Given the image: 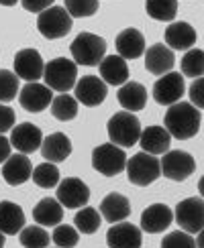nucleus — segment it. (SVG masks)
Masks as SVG:
<instances>
[{"label":"nucleus","instance_id":"nucleus-31","mask_svg":"<svg viewBox=\"0 0 204 248\" xmlns=\"http://www.w3.org/2000/svg\"><path fill=\"white\" fill-rule=\"evenodd\" d=\"M51 114L57 120H74L78 116V100L71 98L69 94H59L51 102Z\"/></svg>","mask_w":204,"mask_h":248},{"label":"nucleus","instance_id":"nucleus-35","mask_svg":"<svg viewBox=\"0 0 204 248\" xmlns=\"http://www.w3.org/2000/svg\"><path fill=\"white\" fill-rule=\"evenodd\" d=\"M18 76L15 71H8V69H0V104L4 102H10L18 96Z\"/></svg>","mask_w":204,"mask_h":248},{"label":"nucleus","instance_id":"nucleus-39","mask_svg":"<svg viewBox=\"0 0 204 248\" xmlns=\"http://www.w3.org/2000/svg\"><path fill=\"white\" fill-rule=\"evenodd\" d=\"M188 94H190V102H192V104L196 106L198 110H204V76L194 79V84L190 86Z\"/></svg>","mask_w":204,"mask_h":248},{"label":"nucleus","instance_id":"nucleus-13","mask_svg":"<svg viewBox=\"0 0 204 248\" xmlns=\"http://www.w3.org/2000/svg\"><path fill=\"white\" fill-rule=\"evenodd\" d=\"M15 74L25 81H37L45 74V63L37 49H20L15 55Z\"/></svg>","mask_w":204,"mask_h":248},{"label":"nucleus","instance_id":"nucleus-26","mask_svg":"<svg viewBox=\"0 0 204 248\" xmlns=\"http://www.w3.org/2000/svg\"><path fill=\"white\" fill-rule=\"evenodd\" d=\"M117 100L127 112H139L147 104V90L139 81H127L119 88Z\"/></svg>","mask_w":204,"mask_h":248},{"label":"nucleus","instance_id":"nucleus-11","mask_svg":"<svg viewBox=\"0 0 204 248\" xmlns=\"http://www.w3.org/2000/svg\"><path fill=\"white\" fill-rule=\"evenodd\" d=\"M90 200V187L78 177H66L57 185V202L69 210L84 208Z\"/></svg>","mask_w":204,"mask_h":248},{"label":"nucleus","instance_id":"nucleus-38","mask_svg":"<svg viewBox=\"0 0 204 248\" xmlns=\"http://www.w3.org/2000/svg\"><path fill=\"white\" fill-rule=\"evenodd\" d=\"M161 248H196V240L188 232L176 230L166 234V238L161 240Z\"/></svg>","mask_w":204,"mask_h":248},{"label":"nucleus","instance_id":"nucleus-12","mask_svg":"<svg viewBox=\"0 0 204 248\" xmlns=\"http://www.w3.org/2000/svg\"><path fill=\"white\" fill-rule=\"evenodd\" d=\"M106 81L102 78H96V76H86L82 78L76 88H74V98L84 106H100L102 102L106 100Z\"/></svg>","mask_w":204,"mask_h":248},{"label":"nucleus","instance_id":"nucleus-33","mask_svg":"<svg viewBox=\"0 0 204 248\" xmlns=\"http://www.w3.org/2000/svg\"><path fill=\"white\" fill-rule=\"evenodd\" d=\"M182 76L188 78H202L204 76V51L202 49H190L180 61Z\"/></svg>","mask_w":204,"mask_h":248},{"label":"nucleus","instance_id":"nucleus-25","mask_svg":"<svg viewBox=\"0 0 204 248\" xmlns=\"http://www.w3.org/2000/svg\"><path fill=\"white\" fill-rule=\"evenodd\" d=\"M69 153H71V140L64 132L49 134V137L43 139V144H41V155H43V159L49 163L66 161L69 157Z\"/></svg>","mask_w":204,"mask_h":248},{"label":"nucleus","instance_id":"nucleus-24","mask_svg":"<svg viewBox=\"0 0 204 248\" xmlns=\"http://www.w3.org/2000/svg\"><path fill=\"white\" fill-rule=\"evenodd\" d=\"M100 214H102V218L110 224L125 222L131 216V202L120 193H108L106 198L100 202Z\"/></svg>","mask_w":204,"mask_h":248},{"label":"nucleus","instance_id":"nucleus-8","mask_svg":"<svg viewBox=\"0 0 204 248\" xmlns=\"http://www.w3.org/2000/svg\"><path fill=\"white\" fill-rule=\"evenodd\" d=\"M173 220L184 232L198 234L204 228V200L188 198L182 200L173 210Z\"/></svg>","mask_w":204,"mask_h":248},{"label":"nucleus","instance_id":"nucleus-3","mask_svg":"<svg viewBox=\"0 0 204 248\" xmlns=\"http://www.w3.org/2000/svg\"><path fill=\"white\" fill-rule=\"evenodd\" d=\"M127 177L137 187H147L153 181L161 177V163L155 155L149 153H137L135 157L127 159Z\"/></svg>","mask_w":204,"mask_h":248},{"label":"nucleus","instance_id":"nucleus-5","mask_svg":"<svg viewBox=\"0 0 204 248\" xmlns=\"http://www.w3.org/2000/svg\"><path fill=\"white\" fill-rule=\"evenodd\" d=\"M69 51L78 65H86V67L100 65V61L104 59L106 53V41L94 33H80L74 39Z\"/></svg>","mask_w":204,"mask_h":248},{"label":"nucleus","instance_id":"nucleus-44","mask_svg":"<svg viewBox=\"0 0 204 248\" xmlns=\"http://www.w3.org/2000/svg\"><path fill=\"white\" fill-rule=\"evenodd\" d=\"M198 191H200L202 200H204V175H202V177H200V181H198Z\"/></svg>","mask_w":204,"mask_h":248},{"label":"nucleus","instance_id":"nucleus-46","mask_svg":"<svg viewBox=\"0 0 204 248\" xmlns=\"http://www.w3.org/2000/svg\"><path fill=\"white\" fill-rule=\"evenodd\" d=\"M0 248H4V234L0 232Z\"/></svg>","mask_w":204,"mask_h":248},{"label":"nucleus","instance_id":"nucleus-30","mask_svg":"<svg viewBox=\"0 0 204 248\" xmlns=\"http://www.w3.org/2000/svg\"><path fill=\"white\" fill-rule=\"evenodd\" d=\"M37 187H43V189H51V187H57L59 185V169L55 163H41L33 169V177Z\"/></svg>","mask_w":204,"mask_h":248},{"label":"nucleus","instance_id":"nucleus-7","mask_svg":"<svg viewBox=\"0 0 204 248\" xmlns=\"http://www.w3.org/2000/svg\"><path fill=\"white\" fill-rule=\"evenodd\" d=\"M37 29L45 39H61L71 31V16L66 8L49 6L37 16Z\"/></svg>","mask_w":204,"mask_h":248},{"label":"nucleus","instance_id":"nucleus-27","mask_svg":"<svg viewBox=\"0 0 204 248\" xmlns=\"http://www.w3.org/2000/svg\"><path fill=\"white\" fill-rule=\"evenodd\" d=\"M25 228V212L13 202H0V232L4 236L20 234Z\"/></svg>","mask_w":204,"mask_h":248},{"label":"nucleus","instance_id":"nucleus-19","mask_svg":"<svg viewBox=\"0 0 204 248\" xmlns=\"http://www.w3.org/2000/svg\"><path fill=\"white\" fill-rule=\"evenodd\" d=\"M31 177H33V165H31V159L25 157L23 153L10 155L2 163V179L8 185H23Z\"/></svg>","mask_w":204,"mask_h":248},{"label":"nucleus","instance_id":"nucleus-34","mask_svg":"<svg viewBox=\"0 0 204 248\" xmlns=\"http://www.w3.org/2000/svg\"><path fill=\"white\" fill-rule=\"evenodd\" d=\"M18 242L25 248H47L51 236L41 226H25L18 234Z\"/></svg>","mask_w":204,"mask_h":248},{"label":"nucleus","instance_id":"nucleus-20","mask_svg":"<svg viewBox=\"0 0 204 248\" xmlns=\"http://www.w3.org/2000/svg\"><path fill=\"white\" fill-rule=\"evenodd\" d=\"M163 39L171 51H190L196 43V31L190 23L178 20V23H170L166 33H163Z\"/></svg>","mask_w":204,"mask_h":248},{"label":"nucleus","instance_id":"nucleus-23","mask_svg":"<svg viewBox=\"0 0 204 248\" xmlns=\"http://www.w3.org/2000/svg\"><path fill=\"white\" fill-rule=\"evenodd\" d=\"M170 142H171V134L168 132L166 126H147L141 132L139 144L141 149L149 153V155H166L170 151Z\"/></svg>","mask_w":204,"mask_h":248},{"label":"nucleus","instance_id":"nucleus-16","mask_svg":"<svg viewBox=\"0 0 204 248\" xmlns=\"http://www.w3.org/2000/svg\"><path fill=\"white\" fill-rule=\"evenodd\" d=\"M106 242L110 248H141L143 230L135 224L119 222L106 234Z\"/></svg>","mask_w":204,"mask_h":248},{"label":"nucleus","instance_id":"nucleus-45","mask_svg":"<svg viewBox=\"0 0 204 248\" xmlns=\"http://www.w3.org/2000/svg\"><path fill=\"white\" fill-rule=\"evenodd\" d=\"M18 2V0H0V4L2 6H15Z\"/></svg>","mask_w":204,"mask_h":248},{"label":"nucleus","instance_id":"nucleus-28","mask_svg":"<svg viewBox=\"0 0 204 248\" xmlns=\"http://www.w3.org/2000/svg\"><path fill=\"white\" fill-rule=\"evenodd\" d=\"M33 220L39 226H59L64 220V205L57 202V198H43L33 208Z\"/></svg>","mask_w":204,"mask_h":248},{"label":"nucleus","instance_id":"nucleus-14","mask_svg":"<svg viewBox=\"0 0 204 248\" xmlns=\"http://www.w3.org/2000/svg\"><path fill=\"white\" fill-rule=\"evenodd\" d=\"M18 102L27 112H43L53 102V90L45 84L29 81V84L18 92Z\"/></svg>","mask_w":204,"mask_h":248},{"label":"nucleus","instance_id":"nucleus-2","mask_svg":"<svg viewBox=\"0 0 204 248\" xmlns=\"http://www.w3.org/2000/svg\"><path fill=\"white\" fill-rule=\"evenodd\" d=\"M108 128V139L112 144H117L120 149L135 147L141 139V122L133 112H117L106 124Z\"/></svg>","mask_w":204,"mask_h":248},{"label":"nucleus","instance_id":"nucleus-43","mask_svg":"<svg viewBox=\"0 0 204 248\" xmlns=\"http://www.w3.org/2000/svg\"><path fill=\"white\" fill-rule=\"evenodd\" d=\"M196 248H204V228L198 232V238H196Z\"/></svg>","mask_w":204,"mask_h":248},{"label":"nucleus","instance_id":"nucleus-15","mask_svg":"<svg viewBox=\"0 0 204 248\" xmlns=\"http://www.w3.org/2000/svg\"><path fill=\"white\" fill-rule=\"evenodd\" d=\"M10 144L23 155L35 153L41 144H43V134H41L39 126H35V124H31V122L17 124V126L10 130Z\"/></svg>","mask_w":204,"mask_h":248},{"label":"nucleus","instance_id":"nucleus-6","mask_svg":"<svg viewBox=\"0 0 204 248\" xmlns=\"http://www.w3.org/2000/svg\"><path fill=\"white\" fill-rule=\"evenodd\" d=\"M92 167L104 177H115L127 169V155L125 149L112 142H104L92 151Z\"/></svg>","mask_w":204,"mask_h":248},{"label":"nucleus","instance_id":"nucleus-9","mask_svg":"<svg viewBox=\"0 0 204 248\" xmlns=\"http://www.w3.org/2000/svg\"><path fill=\"white\" fill-rule=\"evenodd\" d=\"M159 163H161V175L171 181H186L196 171V161L186 151H168Z\"/></svg>","mask_w":204,"mask_h":248},{"label":"nucleus","instance_id":"nucleus-37","mask_svg":"<svg viewBox=\"0 0 204 248\" xmlns=\"http://www.w3.org/2000/svg\"><path fill=\"white\" fill-rule=\"evenodd\" d=\"M66 10L74 18L92 16L98 10V0H66Z\"/></svg>","mask_w":204,"mask_h":248},{"label":"nucleus","instance_id":"nucleus-4","mask_svg":"<svg viewBox=\"0 0 204 248\" xmlns=\"http://www.w3.org/2000/svg\"><path fill=\"white\" fill-rule=\"evenodd\" d=\"M76 78H78V63L74 59L57 57L53 61L45 63V86L51 88L53 92H69L71 88H76Z\"/></svg>","mask_w":204,"mask_h":248},{"label":"nucleus","instance_id":"nucleus-36","mask_svg":"<svg viewBox=\"0 0 204 248\" xmlns=\"http://www.w3.org/2000/svg\"><path fill=\"white\" fill-rule=\"evenodd\" d=\"M51 240L55 242L57 248H74L80 240V234H78V228H74V226L59 224V226H55Z\"/></svg>","mask_w":204,"mask_h":248},{"label":"nucleus","instance_id":"nucleus-32","mask_svg":"<svg viewBox=\"0 0 204 248\" xmlns=\"http://www.w3.org/2000/svg\"><path fill=\"white\" fill-rule=\"evenodd\" d=\"M102 224V214L94 208H80V212L74 218V226L78 228V232L82 234H94L98 232Z\"/></svg>","mask_w":204,"mask_h":248},{"label":"nucleus","instance_id":"nucleus-40","mask_svg":"<svg viewBox=\"0 0 204 248\" xmlns=\"http://www.w3.org/2000/svg\"><path fill=\"white\" fill-rule=\"evenodd\" d=\"M15 120H17L15 110L4 106V104H0V134L13 130L15 128Z\"/></svg>","mask_w":204,"mask_h":248},{"label":"nucleus","instance_id":"nucleus-18","mask_svg":"<svg viewBox=\"0 0 204 248\" xmlns=\"http://www.w3.org/2000/svg\"><path fill=\"white\" fill-rule=\"evenodd\" d=\"M173 222V212L166 203H153L141 214V230L149 234H159L168 230Z\"/></svg>","mask_w":204,"mask_h":248},{"label":"nucleus","instance_id":"nucleus-42","mask_svg":"<svg viewBox=\"0 0 204 248\" xmlns=\"http://www.w3.org/2000/svg\"><path fill=\"white\" fill-rule=\"evenodd\" d=\"M10 149H13L10 140L4 137V134H0V165H2V163L10 157Z\"/></svg>","mask_w":204,"mask_h":248},{"label":"nucleus","instance_id":"nucleus-22","mask_svg":"<svg viewBox=\"0 0 204 248\" xmlns=\"http://www.w3.org/2000/svg\"><path fill=\"white\" fill-rule=\"evenodd\" d=\"M100 78L106 81V86H122L129 81V65L127 59L120 55H106L98 65Z\"/></svg>","mask_w":204,"mask_h":248},{"label":"nucleus","instance_id":"nucleus-10","mask_svg":"<svg viewBox=\"0 0 204 248\" xmlns=\"http://www.w3.org/2000/svg\"><path fill=\"white\" fill-rule=\"evenodd\" d=\"M186 92V84H184V76L170 71V74L161 76L155 84H153V98L161 106H171L180 102V98Z\"/></svg>","mask_w":204,"mask_h":248},{"label":"nucleus","instance_id":"nucleus-41","mask_svg":"<svg viewBox=\"0 0 204 248\" xmlns=\"http://www.w3.org/2000/svg\"><path fill=\"white\" fill-rule=\"evenodd\" d=\"M25 6V10H29V13H43V10H47L51 4L55 2V0H20Z\"/></svg>","mask_w":204,"mask_h":248},{"label":"nucleus","instance_id":"nucleus-17","mask_svg":"<svg viewBox=\"0 0 204 248\" xmlns=\"http://www.w3.org/2000/svg\"><path fill=\"white\" fill-rule=\"evenodd\" d=\"M173 63H176V57H173V51L168 45L155 43L145 51V69L153 76L170 74V71H173Z\"/></svg>","mask_w":204,"mask_h":248},{"label":"nucleus","instance_id":"nucleus-29","mask_svg":"<svg viewBox=\"0 0 204 248\" xmlns=\"http://www.w3.org/2000/svg\"><path fill=\"white\" fill-rule=\"evenodd\" d=\"M145 10L151 18L161 23H173L178 15V0H145Z\"/></svg>","mask_w":204,"mask_h":248},{"label":"nucleus","instance_id":"nucleus-1","mask_svg":"<svg viewBox=\"0 0 204 248\" xmlns=\"http://www.w3.org/2000/svg\"><path fill=\"white\" fill-rule=\"evenodd\" d=\"M168 132L178 140H188L200 130V110L192 102H176L163 116Z\"/></svg>","mask_w":204,"mask_h":248},{"label":"nucleus","instance_id":"nucleus-21","mask_svg":"<svg viewBox=\"0 0 204 248\" xmlns=\"http://www.w3.org/2000/svg\"><path fill=\"white\" fill-rule=\"evenodd\" d=\"M117 55L122 59H139L147 51L145 47V37L137 29H125L117 35Z\"/></svg>","mask_w":204,"mask_h":248}]
</instances>
